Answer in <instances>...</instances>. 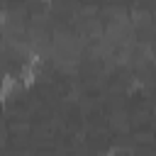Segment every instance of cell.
Instances as JSON below:
<instances>
[{
  "label": "cell",
  "mask_w": 156,
  "mask_h": 156,
  "mask_svg": "<svg viewBox=\"0 0 156 156\" xmlns=\"http://www.w3.org/2000/svg\"><path fill=\"white\" fill-rule=\"evenodd\" d=\"M15 88H20V83H17L12 76H2V80H0V100H5Z\"/></svg>",
  "instance_id": "6da1fadb"
}]
</instances>
